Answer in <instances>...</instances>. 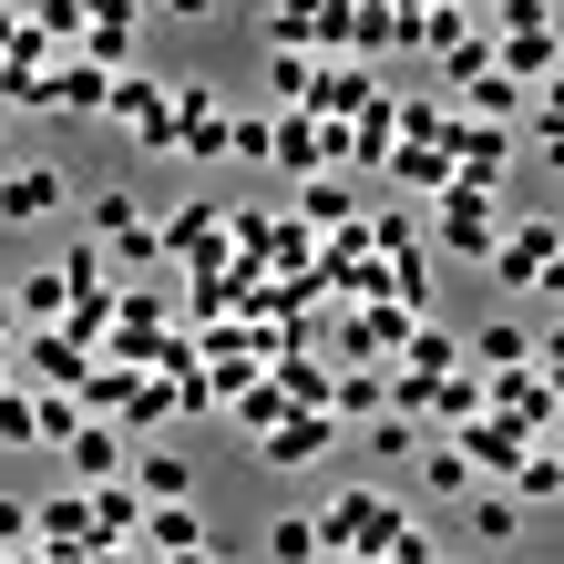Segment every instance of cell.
Masks as SVG:
<instances>
[{
    "label": "cell",
    "mask_w": 564,
    "mask_h": 564,
    "mask_svg": "<svg viewBox=\"0 0 564 564\" xmlns=\"http://www.w3.org/2000/svg\"><path fill=\"white\" fill-rule=\"evenodd\" d=\"M134 226H154V216L134 206V185H104V195H93V247H123Z\"/></svg>",
    "instance_id": "d4e9b609"
},
{
    "label": "cell",
    "mask_w": 564,
    "mask_h": 564,
    "mask_svg": "<svg viewBox=\"0 0 564 564\" xmlns=\"http://www.w3.org/2000/svg\"><path fill=\"white\" fill-rule=\"evenodd\" d=\"M31 370H42L52 390H83V380H93V359H83L73 339H52V328H42V339H31Z\"/></svg>",
    "instance_id": "4316f807"
},
{
    "label": "cell",
    "mask_w": 564,
    "mask_h": 564,
    "mask_svg": "<svg viewBox=\"0 0 564 564\" xmlns=\"http://www.w3.org/2000/svg\"><path fill=\"white\" fill-rule=\"evenodd\" d=\"M359 442H370L380 462H411V452H421V421H401V411H380V421H359Z\"/></svg>",
    "instance_id": "4dcf8cb0"
},
{
    "label": "cell",
    "mask_w": 564,
    "mask_h": 564,
    "mask_svg": "<svg viewBox=\"0 0 564 564\" xmlns=\"http://www.w3.org/2000/svg\"><path fill=\"white\" fill-rule=\"evenodd\" d=\"M297 226H328V237L359 226V185L349 175H308V185H297Z\"/></svg>",
    "instance_id": "ac0fdd59"
},
{
    "label": "cell",
    "mask_w": 564,
    "mask_h": 564,
    "mask_svg": "<svg viewBox=\"0 0 564 564\" xmlns=\"http://www.w3.org/2000/svg\"><path fill=\"white\" fill-rule=\"evenodd\" d=\"M226 154H247V164L268 154V113H226Z\"/></svg>",
    "instance_id": "d590c367"
},
{
    "label": "cell",
    "mask_w": 564,
    "mask_h": 564,
    "mask_svg": "<svg viewBox=\"0 0 564 564\" xmlns=\"http://www.w3.org/2000/svg\"><path fill=\"white\" fill-rule=\"evenodd\" d=\"M104 113L123 123V134H134V154H164V83H154V73H113Z\"/></svg>",
    "instance_id": "8fae6325"
},
{
    "label": "cell",
    "mask_w": 564,
    "mask_h": 564,
    "mask_svg": "<svg viewBox=\"0 0 564 564\" xmlns=\"http://www.w3.org/2000/svg\"><path fill=\"white\" fill-rule=\"evenodd\" d=\"M503 492H513V503H554V492H564V462H554V442H534V452H523V473H513Z\"/></svg>",
    "instance_id": "f1b7e54d"
},
{
    "label": "cell",
    "mask_w": 564,
    "mask_h": 564,
    "mask_svg": "<svg viewBox=\"0 0 564 564\" xmlns=\"http://www.w3.org/2000/svg\"><path fill=\"white\" fill-rule=\"evenodd\" d=\"M534 349H544V328L503 308V318H482V328H473V349H462V370H482V380H503V370H523V359H534Z\"/></svg>",
    "instance_id": "9c48e42d"
},
{
    "label": "cell",
    "mask_w": 564,
    "mask_h": 564,
    "mask_svg": "<svg viewBox=\"0 0 564 564\" xmlns=\"http://www.w3.org/2000/svg\"><path fill=\"white\" fill-rule=\"evenodd\" d=\"M318 523V554H339V564H370L390 534H401V503H380V492H339V503H328V513H308Z\"/></svg>",
    "instance_id": "6da1fadb"
},
{
    "label": "cell",
    "mask_w": 564,
    "mask_h": 564,
    "mask_svg": "<svg viewBox=\"0 0 564 564\" xmlns=\"http://www.w3.org/2000/svg\"><path fill=\"white\" fill-rule=\"evenodd\" d=\"M452 370H462V339H452L442 318H421L411 339H401V359H390V380H411V390H431V380H452Z\"/></svg>",
    "instance_id": "2e32d148"
},
{
    "label": "cell",
    "mask_w": 564,
    "mask_h": 564,
    "mask_svg": "<svg viewBox=\"0 0 564 564\" xmlns=\"http://www.w3.org/2000/svg\"><path fill=\"white\" fill-rule=\"evenodd\" d=\"M370 93H380V83L359 73V62H308V104H297V113H308V123H349Z\"/></svg>",
    "instance_id": "5bb4252c"
},
{
    "label": "cell",
    "mask_w": 564,
    "mask_h": 564,
    "mask_svg": "<svg viewBox=\"0 0 564 564\" xmlns=\"http://www.w3.org/2000/svg\"><path fill=\"white\" fill-rule=\"evenodd\" d=\"M83 503H93V544H134V534H144V503H134L123 482H93Z\"/></svg>",
    "instance_id": "7402d4cb"
},
{
    "label": "cell",
    "mask_w": 564,
    "mask_h": 564,
    "mask_svg": "<svg viewBox=\"0 0 564 564\" xmlns=\"http://www.w3.org/2000/svg\"><path fill=\"white\" fill-rule=\"evenodd\" d=\"M492 73L523 83V93H544L554 83V21L544 11H503V52H492Z\"/></svg>",
    "instance_id": "5b68a950"
},
{
    "label": "cell",
    "mask_w": 564,
    "mask_h": 564,
    "mask_svg": "<svg viewBox=\"0 0 564 564\" xmlns=\"http://www.w3.org/2000/svg\"><path fill=\"white\" fill-rule=\"evenodd\" d=\"M257 564H328V554H318V523H308V513H278V523H268V554H257Z\"/></svg>",
    "instance_id": "484cf974"
},
{
    "label": "cell",
    "mask_w": 564,
    "mask_h": 564,
    "mask_svg": "<svg viewBox=\"0 0 564 564\" xmlns=\"http://www.w3.org/2000/svg\"><path fill=\"white\" fill-rule=\"evenodd\" d=\"M164 564H216V544H206V554H164Z\"/></svg>",
    "instance_id": "ab89813d"
},
{
    "label": "cell",
    "mask_w": 564,
    "mask_h": 564,
    "mask_svg": "<svg viewBox=\"0 0 564 564\" xmlns=\"http://www.w3.org/2000/svg\"><path fill=\"white\" fill-rule=\"evenodd\" d=\"M154 237H164V257H185V268L216 278V257H226V206H216V195H195V206H175Z\"/></svg>",
    "instance_id": "ba28073f"
},
{
    "label": "cell",
    "mask_w": 564,
    "mask_h": 564,
    "mask_svg": "<svg viewBox=\"0 0 564 564\" xmlns=\"http://www.w3.org/2000/svg\"><path fill=\"white\" fill-rule=\"evenodd\" d=\"M390 411V370H339L328 380V421H380Z\"/></svg>",
    "instance_id": "44dd1931"
},
{
    "label": "cell",
    "mask_w": 564,
    "mask_h": 564,
    "mask_svg": "<svg viewBox=\"0 0 564 564\" xmlns=\"http://www.w3.org/2000/svg\"><path fill=\"white\" fill-rule=\"evenodd\" d=\"M154 564L164 554H206V513H195V503H164V513H144V534H134Z\"/></svg>",
    "instance_id": "ffe728a7"
},
{
    "label": "cell",
    "mask_w": 564,
    "mask_h": 564,
    "mask_svg": "<svg viewBox=\"0 0 564 564\" xmlns=\"http://www.w3.org/2000/svg\"><path fill=\"white\" fill-rule=\"evenodd\" d=\"M62 452H73L83 492H93V482H123V431H113V421H83V431H73V442H62Z\"/></svg>",
    "instance_id": "d6986e66"
},
{
    "label": "cell",
    "mask_w": 564,
    "mask_h": 564,
    "mask_svg": "<svg viewBox=\"0 0 564 564\" xmlns=\"http://www.w3.org/2000/svg\"><path fill=\"white\" fill-rule=\"evenodd\" d=\"M134 31H144V11H104V21H83V62H93V73H113V62L134 52Z\"/></svg>",
    "instance_id": "603a6c76"
},
{
    "label": "cell",
    "mask_w": 564,
    "mask_h": 564,
    "mask_svg": "<svg viewBox=\"0 0 564 564\" xmlns=\"http://www.w3.org/2000/svg\"><path fill=\"white\" fill-rule=\"evenodd\" d=\"M390 144H431V154H442L452 144V104H401V134H390Z\"/></svg>",
    "instance_id": "d6a6232c"
},
{
    "label": "cell",
    "mask_w": 564,
    "mask_h": 564,
    "mask_svg": "<svg viewBox=\"0 0 564 564\" xmlns=\"http://www.w3.org/2000/svg\"><path fill=\"white\" fill-rule=\"evenodd\" d=\"M0 544H31V503L21 492H0Z\"/></svg>",
    "instance_id": "8d00e7d4"
},
{
    "label": "cell",
    "mask_w": 564,
    "mask_h": 564,
    "mask_svg": "<svg viewBox=\"0 0 564 564\" xmlns=\"http://www.w3.org/2000/svg\"><path fill=\"white\" fill-rule=\"evenodd\" d=\"M83 431V401L73 390H42V401H31V442H73Z\"/></svg>",
    "instance_id": "f546056e"
},
{
    "label": "cell",
    "mask_w": 564,
    "mask_h": 564,
    "mask_svg": "<svg viewBox=\"0 0 564 564\" xmlns=\"http://www.w3.org/2000/svg\"><path fill=\"white\" fill-rule=\"evenodd\" d=\"M257 164H278V175H328V123H308V113H268V154Z\"/></svg>",
    "instance_id": "7c38bea8"
},
{
    "label": "cell",
    "mask_w": 564,
    "mask_h": 564,
    "mask_svg": "<svg viewBox=\"0 0 564 564\" xmlns=\"http://www.w3.org/2000/svg\"><path fill=\"white\" fill-rule=\"evenodd\" d=\"M421 492H442V503H452V492H482V482L462 473V452H452V442H431V452H421Z\"/></svg>",
    "instance_id": "1f68e13d"
},
{
    "label": "cell",
    "mask_w": 564,
    "mask_h": 564,
    "mask_svg": "<svg viewBox=\"0 0 564 564\" xmlns=\"http://www.w3.org/2000/svg\"><path fill=\"white\" fill-rule=\"evenodd\" d=\"M113 73H93V62H62V73H42V113H104Z\"/></svg>",
    "instance_id": "e0dca14e"
},
{
    "label": "cell",
    "mask_w": 564,
    "mask_h": 564,
    "mask_svg": "<svg viewBox=\"0 0 564 564\" xmlns=\"http://www.w3.org/2000/svg\"><path fill=\"white\" fill-rule=\"evenodd\" d=\"M83 564H154V554H144V544H93Z\"/></svg>",
    "instance_id": "f35d334b"
},
{
    "label": "cell",
    "mask_w": 564,
    "mask_h": 564,
    "mask_svg": "<svg viewBox=\"0 0 564 564\" xmlns=\"http://www.w3.org/2000/svg\"><path fill=\"white\" fill-rule=\"evenodd\" d=\"M452 452H462V473L482 482V473H523V452H534V442H523L513 421H492V411H482V421H462V431H452Z\"/></svg>",
    "instance_id": "4fadbf2b"
},
{
    "label": "cell",
    "mask_w": 564,
    "mask_h": 564,
    "mask_svg": "<svg viewBox=\"0 0 564 564\" xmlns=\"http://www.w3.org/2000/svg\"><path fill=\"white\" fill-rule=\"evenodd\" d=\"M73 206V175H52V164H11L0 175V226H42Z\"/></svg>",
    "instance_id": "30bf717a"
},
{
    "label": "cell",
    "mask_w": 564,
    "mask_h": 564,
    "mask_svg": "<svg viewBox=\"0 0 564 564\" xmlns=\"http://www.w3.org/2000/svg\"><path fill=\"white\" fill-rule=\"evenodd\" d=\"M268 93H278V113H297V104H308V62L278 52V62H268Z\"/></svg>",
    "instance_id": "836d02e7"
},
{
    "label": "cell",
    "mask_w": 564,
    "mask_h": 564,
    "mask_svg": "<svg viewBox=\"0 0 564 564\" xmlns=\"http://www.w3.org/2000/svg\"><path fill=\"white\" fill-rule=\"evenodd\" d=\"M473 534H482V544H513V534H523V503H513L503 482H482V492H473Z\"/></svg>",
    "instance_id": "83f0119b"
},
{
    "label": "cell",
    "mask_w": 564,
    "mask_h": 564,
    "mask_svg": "<svg viewBox=\"0 0 564 564\" xmlns=\"http://www.w3.org/2000/svg\"><path fill=\"white\" fill-rule=\"evenodd\" d=\"M164 154H185V164H216V154H226V104H216V83L164 93Z\"/></svg>",
    "instance_id": "3957f363"
},
{
    "label": "cell",
    "mask_w": 564,
    "mask_h": 564,
    "mask_svg": "<svg viewBox=\"0 0 564 564\" xmlns=\"http://www.w3.org/2000/svg\"><path fill=\"white\" fill-rule=\"evenodd\" d=\"M328 442H339V421L288 411L278 431H257V473H308V462H328Z\"/></svg>",
    "instance_id": "52a82bcc"
},
{
    "label": "cell",
    "mask_w": 564,
    "mask_h": 564,
    "mask_svg": "<svg viewBox=\"0 0 564 564\" xmlns=\"http://www.w3.org/2000/svg\"><path fill=\"white\" fill-rule=\"evenodd\" d=\"M431 226H442V247H452V257H492V237H503V195H482V185H452Z\"/></svg>",
    "instance_id": "8992f818"
},
{
    "label": "cell",
    "mask_w": 564,
    "mask_h": 564,
    "mask_svg": "<svg viewBox=\"0 0 564 564\" xmlns=\"http://www.w3.org/2000/svg\"><path fill=\"white\" fill-rule=\"evenodd\" d=\"M482 411H492V421H513L523 442H554V411H564V401H554V349H534L523 370H503Z\"/></svg>",
    "instance_id": "7a4b0ae2"
},
{
    "label": "cell",
    "mask_w": 564,
    "mask_h": 564,
    "mask_svg": "<svg viewBox=\"0 0 564 564\" xmlns=\"http://www.w3.org/2000/svg\"><path fill=\"white\" fill-rule=\"evenodd\" d=\"M62 308H73V297H62L52 268H31V278L11 288V318H31V339H42V328H62Z\"/></svg>",
    "instance_id": "cb8c5ba5"
},
{
    "label": "cell",
    "mask_w": 564,
    "mask_h": 564,
    "mask_svg": "<svg viewBox=\"0 0 564 564\" xmlns=\"http://www.w3.org/2000/svg\"><path fill=\"white\" fill-rule=\"evenodd\" d=\"M370 564H442V544H431V534H421V523H401V534H390V544H380Z\"/></svg>",
    "instance_id": "e575fe53"
},
{
    "label": "cell",
    "mask_w": 564,
    "mask_h": 564,
    "mask_svg": "<svg viewBox=\"0 0 564 564\" xmlns=\"http://www.w3.org/2000/svg\"><path fill=\"white\" fill-rule=\"evenodd\" d=\"M482 268H492V288H523V297H544V288H554V216H523V226H503Z\"/></svg>",
    "instance_id": "277c9868"
},
{
    "label": "cell",
    "mask_w": 564,
    "mask_h": 564,
    "mask_svg": "<svg viewBox=\"0 0 564 564\" xmlns=\"http://www.w3.org/2000/svg\"><path fill=\"white\" fill-rule=\"evenodd\" d=\"M0 442H31V401L21 390H0Z\"/></svg>",
    "instance_id": "74e56055"
},
{
    "label": "cell",
    "mask_w": 564,
    "mask_h": 564,
    "mask_svg": "<svg viewBox=\"0 0 564 564\" xmlns=\"http://www.w3.org/2000/svg\"><path fill=\"white\" fill-rule=\"evenodd\" d=\"M123 492H134L144 513H164V503H195V462H185V452H144V462H123Z\"/></svg>",
    "instance_id": "9a60e30c"
}]
</instances>
